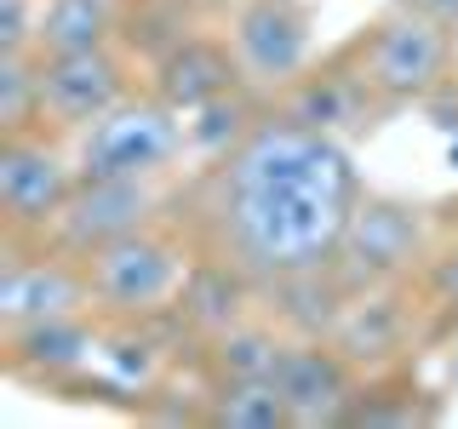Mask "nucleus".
I'll return each mask as SVG.
<instances>
[{
    "label": "nucleus",
    "mask_w": 458,
    "mask_h": 429,
    "mask_svg": "<svg viewBox=\"0 0 458 429\" xmlns=\"http://www.w3.org/2000/svg\"><path fill=\"white\" fill-rule=\"evenodd\" d=\"M235 75H241L235 52L212 46V40H178L161 63V104L207 109V104H218V97H229Z\"/></svg>",
    "instance_id": "nucleus-12"
},
{
    "label": "nucleus",
    "mask_w": 458,
    "mask_h": 429,
    "mask_svg": "<svg viewBox=\"0 0 458 429\" xmlns=\"http://www.w3.org/2000/svg\"><path fill=\"white\" fill-rule=\"evenodd\" d=\"M447 63H453V46H447V23L424 18V12H395L384 18L372 35L361 40V69L355 75L367 80V92L390 97H424L447 80Z\"/></svg>",
    "instance_id": "nucleus-2"
},
{
    "label": "nucleus",
    "mask_w": 458,
    "mask_h": 429,
    "mask_svg": "<svg viewBox=\"0 0 458 429\" xmlns=\"http://www.w3.org/2000/svg\"><path fill=\"white\" fill-rule=\"evenodd\" d=\"M338 252H344L355 281H384V275L412 264V252H419V218L407 206H390V200H367V206L350 212V229H344Z\"/></svg>",
    "instance_id": "nucleus-10"
},
{
    "label": "nucleus",
    "mask_w": 458,
    "mask_h": 429,
    "mask_svg": "<svg viewBox=\"0 0 458 429\" xmlns=\"http://www.w3.org/2000/svg\"><path fill=\"white\" fill-rule=\"evenodd\" d=\"M92 298L86 264H57V257H12L6 281H0V315L12 326H35L57 321V315H81V304Z\"/></svg>",
    "instance_id": "nucleus-9"
},
{
    "label": "nucleus",
    "mask_w": 458,
    "mask_h": 429,
    "mask_svg": "<svg viewBox=\"0 0 458 429\" xmlns=\"http://www.w3.org/2000/svg\"><path fill=\"white\" fill-rule=\"evenodd\" d=\"M114 35V0H47L35 18V57L92 52Z\"/></svg>",
    "instance_id": "nucleus-13"
},
{
    "label": "nucleus",
    "mask_w": 458,
    "mask_h": 429,
    "mask_svg": "<svg viewBox=\"0 0 458 429\" xmlns=\"http://www.w3.org/2000/svg\"><path fill=\"white\" fill-rule=\"evenodd\" d=\"M276 390L286 395L293 424H327L350 407V372H344V361L333 349H321V343H293V349H281Z\"/></svg>",
    "instance_id": "nucleus-11"
},
{
    "label": "nucleus",
    "mask_w": 458,
    "mask_h": 429,
    "mask_svg": "<svg viewBox=\"0 0 458 429\" xmlns=\"http://www.w3.org/2000/svg\"><path fill=\"white\" fill-rule=\"evenodd\" d=\"M235 63L241 75L258 80V86H286L298 80L304 69V52H310V23L298 12V0H247L235 12Z\"/></svg>",
    "instance_id": "nucleus-8"
},
{
    "label": "nucleus",
    "mask_w": 458,
    "mask_h": 429,
    "mask_svg": "<svg viewBox=\"0 0 458 429\" xmlns=\"http://www.w3.org/2000/svg\"><path fill=\"white\" fill-rule=\"evenodd\" d=\"M172 104H114L109 114H98L81 132V178H155L172 155H178V121Z\"/></svg>",
    "instance_id": "nucleus-3"
},
{
    "label": "nucleus",
    "mask_w": 458,
    "mask_h": 429,
    "mask_svg": "<svg viewBox=\"0 0 458 429\" xmlns=\"http://www.w3.org/2000/svg\"><path fill=\"white\" fill-rule=\"evenodd\" d=\"M166 6H178V12H212V6H224V0H166Z\"/></svg>",
    "instance_id": "nucleus-21"
},
{
    "label": "nucleus",
    "mask_w": 458,
    "mask_h": 429,
    "mask_svg": "<svg viewBox=\"0 0 458 429\" xmlns=\"http://www.w3.org/2000/svg\"><path fill=\"white\" fill-rule=\"evenodd\" d=\"M361 104H367V80L361 75H315V80H304L293 92L286 114L304 121V126H315V132H327V126L361 121Z\"/></svg>",
    "instance_id": "nucleus-14"
},
{
    "label": "nucleus",
    "mask_w": 458,
    "mask_h": 429,
    "mask_svg": "<svg viewBox=\"0 0 458 429\" xmlns=\"http://www.w3.org/2000/svg\"><path fill=\"white\" fill-rule=\"evenodd\" d=\"M212 418L229 429H276V424H293V412H286V395L276 390V378H229L218 390Z\"/></svg>",
    "instance_id": "nucleus-15"
},
{
    "label": "nucleus",
    "mask_w": 458,
    "mask_h": 429,
    "mask_svg": "<svg viewBox=\"0 0 458 429\" xmlns=\"http://www.w3.org/2000/svg\"><path fill=\"white\" fill-rule=\"evenodd\" d=\"M286 343L264 338V332H224L218 338V366L224 378H276Z\"/></svg>",
    "instance_id": "nucleus-18"
},
{
    "label": "nucleus",
    "mask_w": 458,
    "mask_h": 429,
    "mask_svg": "<svg viewBox=\"0 0 458 429\" xmlns=\"http://www.w3.org/2000/svg\"><path fill=\"white\" fill-rule=\"evenodd\" d=\"M436 286H441V298H453V304H458V252H453V264H441Z\"/></svg>",
    "instance_id": "nucleus-20"
},
{
    "label": "nucleus",
    "mask_w": 458,
    "mask_h": 429,
    "mask_svg": "<svg viewBox=\"0 0 458 429\" xmlns=\"http://www.w3.org/2000/svg\"><path fill=\"white\" fill-rule=\"evenodd\" d=\"M86 281H92V298L104 309L143 315V309H161L183 292V257L161 235L132 229V235L109 240V247H98L86 257Z\"/></svg>",
    "instance_id": "nucleus-4"
},
{
    "label": "nucleus",
    "mask_w": 458,
    "mask_h": 429,
    "mask_svg": "<svg viewBox=\"0 0 458 429\" xmlns=\"http://www.w3.org/2000/svg\"><path fill=\"white\" fill-rule=\"evenodd\" d=\"M35 86H40V121L52 126H92L98 114L126 104V69L109 46L35 57Z\"/></svg>",
    "instance_id": "nucleus-5"
},
{
    "label": "nucleus",
    "mask_w": 458,
    "mask_h": 429,
    "mask_svg": "<svg viewBox=\"0 0 458 429\" xmlns=\"http://www.w3.org/2000/svg\"><path fill=\"white\" fill-rule=\"evenodd\" d=\"M35 121H40L35 63H29V52H6V63H0V126L12 138V132H29Z\"/></svg>",
    "instance_id": "nucleus-17"
},
{
    "label": "nucleus",
    "mask_w": 458,
    "mask_h": 429,
    "mask_svg": "<svg viewBox=\"0 0 458 429\" xmlns=\"http://www.w3.org/2000/svg\"><path fill=\"white\" fill-rule=\"evenodd\" d=\"M149 206L155 195L143 189V178H81L52 223V240L75 257H92L98 247L149 223Z\"/></svg>",
    "instance_id": "nucleus-6"
},
{
    "label": "nucleus",
    "mask_w": 458,
    "mask_h": 429,
    "mask_svg": "<svg viewBox=\"0 0 458 429\" xmlns=\"http://www.w3.org/2000/svg\"><path fill=\"white\" fill-rule=\"evenodd\" d=\"M92 349L86 332L75 326V315H57V321H35V326H18V361L23 366H75L81 355Z\"/></svg>",
    "instance_id": "nucleus-16"
},
{
    "label": "nucleus",
    "mask_w": 458,
    "mask_h": 429,
    "mask_svg": "<svg viewBox=\"0 0 458 429\" xmlns=\"http://www.w3.org/2000/svg\"><path fill=\"white\" fill-rule=\"evenodd\" d=\"M355 212V172L327 132L304 121L252 126L207 189L212 240L241 275H310L338 252Z\"/></svg>",
    "instance_id": "nucleus-1"
},
{
    "label": "nucleus",
    "mask_w": 458,
    "mask_h": 429,
    "mask_svg": "<svg viewBox=\"0 0 458 429\" xmlns=\"http://www.w3.org/2000/svg\"><path fill=\"white\" fill-rule=\"evenodd\" d=\"M69 195H75V178L47 138L12 132L0 143V206L12 229H52Z\"/></svg>",
    "instance_id": "nucleus-7"
},
{
    "label": "nucleus",
    "mask_w": 458,
    "mask_h": 429,
    "mask_svg": "<svg viewBox=\"0 0 458 429\" xmlns=\"http://www.w3.org/2000/svg\"><path fill=\"white\" fill-rule=\"evenodd\" d=\"M412 12H424V18H436V23H458V0H407Z\"/></svg>",
    "instance_id": "nucleus-19"
}]
</instances>
